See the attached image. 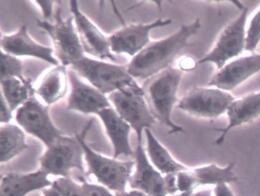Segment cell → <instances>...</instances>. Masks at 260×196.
<instances>
[{
	"instance_id": "9",
	"label": "cell",
	"mask_w": 260,
	"mask_h": 196,
	"mask_svg": "<svg viewBox=\"0 0 260 196\" xmlns=\"http://www.w3.org/2000/svg\"><path fill=\"white\" fill-rule=\"evenodd\" d=\"M14 119L26 134L40 140L45 147L50 146L64 133L53 122L49 106L45 105L36 95H33L14 113Z\"/></svg>"
},
{
	"instance_id": "10",
	"label": "cell",
	"mask_w": 260,
	"mask_h": 196,
	"mask_svg": "<svg viewBox=\"0 0 260 196\" xmlns=\"http://www.w3.org/2000/svg\"><path fill=\"white\" fill-rule=\"evenodd\" d=\"M235 100L230 92L216 87L191 88L177 103L180 110L201 118H217L228 113V110Z\"/></svg>"
},
{
	"instance_id": "1",
	"label": "cell",
	"mask_w": 260,
	"mask_h": 196,
	"mask_svg": "<svg viewBox=\"0 0 260 196\" xmlns=\"http://www.w3.org/2000/svg\"><path fill=\"white\" fill-rule=\"evenodd\" d=\"M197 18L182 24L175 32L162 39L151 41L141 52L132 57L127 69L133 78L147 80L171 66L177 54L189 44V39L200 29Z\"/></svg>"
},
{
	"instance_id": "14",
	"label": "cell",
	"mask_w": 260,
	"mask_h": 196,
	"mask_svg": "<svg viewBox=\"0 0 260 196\" xmlns=\"http://www.w3.org/2000/svg\"><path fill=\"white\" fill-rule=\"evenodd\" d=\"M0 44L1 51L15 57H31L52 66L60 64L53 48L35 41L26 25H21L15 32L2 34Z\"/></svg>"
},
{
	"instance_id": "12",
	"label": "cell",
	"mask_w": 260,
	"mask_h": 196,
	"mask_svg": "<svg viewBox=\"0 0 260 196\" xmlns=\"http://www.w3.org/2000/svg\"><path fill=\"white\" fill-rule=\"evenodd\" d=\"M69 6L84 52L92 58L116 62V57L110 49L108 36L102 32L98 25L81 11L76 0H71Z\"/></svg>"
},
{
	"instance_id": "21",
	"label": "cell",
	"mask_w": 260,
	"mask_h": 196,
	"mask_svg": "<svg viewBox=\"0 0 260 196\" xmlns=\"http://www.w3.org/2000/svg\"><path fill=\"white\" fill-rule=\"evenodd\" d=\"M144 135L146 139L145 150L148 159L163 175L178 173L188 168L186 165L177 161L171 155L168 149L157 139L151 129L144 131Z\"/></svg>"
},
{
	"instance_id": "23",
	"label": "cell",
	"mask_w": 260,
	"mask_h": 196,
	"mask_svg": "<svg viewBox=\"0 0 260 196\" xmlns=\"http://www.w3.org/2000/svg\"><path fill=\"white\" fill-rule=\"evenodd\" d=\"M195 189L205 185H219L223 183H234L238 177L234 171V164L220 167L216 164H208L195 168H190Z\"/></svg>"
},
{
	"instance_id": "20",
	"label": "cell",
	"mask_w": 260,
	"mask_h": 196,
	"mask_svg": "<svg viewBox=\"0 0 260 196\" xmlns=\"http://www.w3.org/2000/svg\"><path fill=\"white\" fill-rule=\"evenodd\" d=\"M228 125L216 129L219 132L215 144L221 145L228 133L233 128L249 123L260 116V91L249 93L243 97L235 99L228 110Z\"/></svg>"
},
{
	"instance_id": "7",
	"label": "cell",
	"mask_w": 260,
	"mask_h": 196,
	"mask_svg": "<svg viewBox=\"0 0 260 196\" xmlns=\"http://www.w3.org/2000/svg\"><path fill=\"white\" fill-rule=\"evenodd\" d=\"M247 16L248 8L242 6L239 15L221 30L213 47L197 63H213L219 70L229 60L241 54L245 50Z\"/></svg>"
},
{
	"instance_id": "30",
	"label": "cell",
	"mask_w": 260,
	"mask_h": 196,
	"mask_svg": "<svg viewBox=\"0 0 260 196\" xmlns=\"http://www.w3.org/2000/svg\"><path fill=\"white\" fill-rule=\"evenodd\" d=\"M14 112L7 104L6 100L0 94V121L1 124H8L14 118Z\"/></svg>"
},
{
	"instance_id": "3",
	"label": "cell",
	"mask_w": 260,
	"mask_h": 196,
	"mask_svg": "<svg viewBox=\"0 0 260 196\" xmlns=\"http://www.w3.org/2000/svg\"><path fill=\"white\" fill-rule=\"evenodd\" d=\"M93 123L90 119L81 132L77 133L84 151V160L86 173L91 174L98 184L108 188L114 193L127 190L133 169L134 160H120L114 157H108L94 150L86 142V134Z\"/></svg>"
},
{
	"instance_id": "35",
	"label": "cell",
	"mask_w": 260,
	"mask_h": 196,
	"mask_svg": "<svg viewBox=\"0 0 260 196\" xmlns=\"http://www.w3.org/2000/svg\"><path fill=\"white\" fill-rule=\"evenodd\" d=\"M116 196H149L147 195L144 192L138 191V190H134V189H130V190H125L123 192H119V193H115Z\"/></svg>"
},
{
	"instance_id": "33",
	"label": "cell",
	"mask_w": 260,
	"mask_h": 196,
	"mask_svg": "<svg viewBox=\"0 0 260 196\" xmlns=\"http://www.w3.org/2000/svg\"><path fill=\"white\" fill-rule=\"evenodd\" d=\"M213 196H235L226 183L214 186Z\"/></svg>"
},
{
	"instance_id": "2",
	"label": "cell",
	"mask_w": 260,
	"mask_h": 196,
	"mask_svg": "<svg viewBox=\"0 0 260 196\" xmlns=\"http://www.w3.org/2000/svg\"><path fill=\"white\" fill-rule=\"evenodd\" d=\"M183 72L170 66L146 80L143 90L149 108L155 117L168 128V134L184 133L182 126L172 120V111L177 100V92Z\"/></svg>"
},
{
	"instance_id": "8",
	"label": "cell",
	"mask_w": 260,
	"mask_h": 196,
	"mask_svg": "<svg viewBox=\"0 0 260 196\" xmlns=\"http://www.w3.org/2000/svg\"><path fill=\"white\" fill-rule=\"evenodd\" d=\"M111 106L135 132L137 141L143 140V133L151 129L156 119L153 116L143 87L141 89H123L108 95Z\"/></svg>"
},
{
	"instance_id": "32",
	"label": "cell",
	"mask_w": 260,
	"mask_h": 196,
	"mask_svg": "<svg viewBox=\"0 0 260 196\" xmlns=\"http://www.w3.org/2000/svg\"><path fill=\"white\" fill-rule=\"evenodd\" d=\"M198 63L195 62L194 59L191 58V57H188V56H185L181 59V61L179 62V66H178V69H180L182 72L183 71H191L193 70L196 66Z\"/></svg>"
},
{
	"instance_id": "27",
	"label": "cell",
	"mask_w": 260,
	"mask_h": 196,
	"mask_svg": "<svg viewBox=\"0 0 260 196\" xmlns=\"http://www.w3.org/2000/svg\"><path fill=\"white\" fill-rule=\"evenodd\" d=\"M52 185L57 188L63 196H85L81 183H78L71 177L57 178L52 181Z\"/></svg>"
},
{
	"instance_id": "26",
	"label": "cell",
	"mask_w": 260,
	"mask_h": 196,
	"mask_svg": "<svg viewBox=\"0 0 260 196\" xmlns=\"http://www.w3.org/2000/svg\"><path fill=\"white\" fill-rule=\"evenodd\" d=\"M260 43V8L253 15L246 30L245 50L253 52Z\"/></svg>"
},
{
	"instance_id": "25",
	"label": "cell",
	"mask_w": 260,
	"mask_h": 196,
	"mask_svg": "<svg viewBox=\"0 0 260 196\" xmlns=\"http://www.w3.org/2000/svg\"><path fill=\"white\" fill-rule=\"evenodd\" d=\"M25 78L23 74V63L18 57L0 52V79L5 78Z\"/></svg>"
},
{
	"instance_id": "11",
	"label": "cell",
	"mask_w": 260,
	"mask_h": 196,
	"mask_svg": "<svg viewBox=\"0 0 260 196\" xmlns=\"http://www.w3.org/2000/svg\"><path fill=\"white\" fill-rule=\"evenodd\" d=\"M171 22L170 18H159L148 23L124 25L108 36L110 49L114 55L125 54L132 58L151 42L150 33L152 30L170 25Z\"/></svg>"
},
{
	"instance_id": "17",
	"label": "cell",
	"mask_w": 260,
	"mask_h": 196,
	"mask_svg": "<svg viewBox=\"0 0 260 196\" xmlns=\"http://www.w3.org/2000/svg\"><path fill=\"white\" fill-rule=\"evenodd\" d=\"M101 121L105 133L113 148V157L134 156V150L130 143V132L132 128L122 119L115 109L110 106L101 110L96 115Z\"/></svg>"
},
{
	"instance_id": "22",
	"label": "cell",
	"mask_w": 260,
	"mask_h": 196,
	"mask_svg": "<svg viewBox=\"0 0 260 196\" xmlns=\"http://www.w3.org/2000/svg\"><path fill=\"white\" fill-rule=\"evenodd\" d=\"M28 148L26 133L17 124H1L0 127V161L6 164Z\"/></svg>"
},
{
	"instance_id": "18",
	"label": "cell",
	"mask_w": 260,
	"mask_h": 196,
	"mask_svg": "<svg viewBox=\"0 0 260 196\" xmlns=\"http://www.w3.org/2000/svg\"><path fill=\"white\" fill-rule=\"evenodd\" d=\"M51 185L48 174L41 168L27 173L9 172L1 176L0 196H26Z\"/></svg>"
},
{
	"instance_id": "19",
	"label": "cell",
	"mask_w": 260,
	"mask_h": 196,
	"mask_svg": "<svg viewBox=\"0 0 260 196\" xmlns=\"http://www.w3.org/2000/svg\"><path fill=\"white\" fill-rule=\"evenodd\" d=\"M34 90L35 95L47 106L59 102L69 92V70L62 64L46 69Z\"/></svg>"
},
{
	"instance_id": "16",
	"label": "cell",
	"mask_w": 260,
	"mask_h": 196,
	"mask_svg": "<svg viewBox=\"0 0 260 196\" xmlns=\"http://www.w3.org/2000/svg\"><path fill=\"white\" fill-rule=\"evenodd\" d=\"M259 71L260 54L239 57L219 69L208 82V86L229 92Z\"/></svg>"
},
{
	"instance_id": "15",
	"label": "cell",
	"mask_w": 260,
	"mask_h": 196,
	"mask_svg": "<svg viewBox=\"0 0 260 196\" xmlns=\"http://www.w3.org/2000/svg\"><path fill=\"white\" fill-rule=\"evenodd\" d=\"M134 169L129 187L149 196H168L165 190L164 175L149 161L142 141H137L134 150Z\"/></svg>"
},
{
	"instance_id": "24",
	"label": "cell",
	"mask_w": 260,
	"mask_h": 196,
	"mask_svg": "<svg viewBox=\"0 0 260 196\" xmlns=\"http://www.w3.org/2000/svg\"><path fill=\"white\" fill-rule=\"evenodd\" d=\"M1 95L6 100L9 107L15 112L33 95H35L34 86L28 78H5L0 79Z\"/></svg>"
},
{
	"instance_id": "5",
	"label": "cell",
	"mask_w": 260,
	"mask_h": 196,
	"mask_svg": "<svg viewBox=\"0 0 260 196\" xmlns=\"http://www.w3.org/2000/svg\"><path fill=\"white\" fill-rule=\"evenodd\" d=\"M39 165L48 175L58 178L70 177L73 170L86 172L84 151L78 135L59 136L50 146L45 147Z\"/></svg>"
},
{
	"instance_id": "34",
	"label": "cell",
	"mask_w": 260,
	"mask_h": 196,
	"mask_svg": "<svg viewBox=\"0 0 260 196\" xmlns=\"http://www.w3.org/2000/svg\"><path fill=\"white\" fill-rule=\"evenodd\" d=\"M41 193H42V196H63V194L57 188H55L53 185L43 189L41 191Z\"/></svg>"
},
{
	"instance_id": "6",
	"label": "cell",
	"mask_w": 260,
	"mask_h": 196,
	"mask_svg": "<svg viewBox=\"0 0 260 196\" xmlns=\"http://www.w3.org/2000/svg\"><path fill=\"white\" fill-rule=\"evenodd\" d=\"M36 24L50 37L53 44L52 48L60 64L71 67L85 56L73 16L63 19L60 7L55 11V20L53 22L36 19Z\"/></svg>"
},
{
	"instance_id": "4",
	"label": "cell",
	"mask_w": 260,
	"mask_h": 196,
	"mask_svg": "<svg viewBox=\"0 0 260 196\" xmlns=\"http://www.w3.org/2000/svg\"><path fill=\"white\" fill-rule=\"evenodd\" d=\"M70 68L106 96L123 89L142 88L130 75L127 66L85 55Z\"/></svg>"
},
{
	"instance_id": "29",
	"label": "cell",
	"mask_w": 260,
	"mask_h": 196,
	"mask_svg": "<svg viewBox=\"0 0 260 196\" xmlns=\"http://www.w3.org/2000/svg\"><path fill=\"white\" fill-rule=\"evenodd\" d=\"M33 3H35L38 8L40 9L43 19L44 20H48L50 21V19L52 18V15L54 14V1H46V0H39V1H33Z\"/></svg>"
},
{
	"instance_id": "37",
	"label": "cell",
	"mask_w": 260,
	"mask_h": 196,
	"mask_svg": "<svg viewBox=\"0 0 260 196\" xmlns=\"http://www.w3.org/2000/svg\"><path fill=\"white\" fill-rule=\"evenodd\" d=\"M173 196H195V192H191V193H178Z\"/></svg>"
},
{
	"instance_id": "13",
	"label": "cell",
	"mask_w": 260,
	"mask_h": 196,
	"mask_svg": "<svg viewBox=\"0 0 260 196\" xmlns=\"http://www.w3.org/2000/svg\"><path fill=\"white\" fill-rule=\"evenodd\" d=\"M108 96L84 81L73 69H69V92L66 109L85 115H98L110 107Z\"/></svg>"
},
{
	"instance_id": "31",
	"label": "cell",
	"mask_w": 260,
	"mask_h": 196,
	"mask_svg": "<svg viewBox=\"0 0 260 196\" xmlns=\"http://www.w3.org/2000/svg\"><path fill=\"white\" fill-rule=\"evenodd\" d=\"M177 173H171L164 175V184H165V190L168 196H173L178 194V187H177Z\"/></svg>"
},
{
	"instance_id": "28",
	"label": "cell",
	"mask_w": 260,
	"mask_h": 196,
	"mask_svg": "<svg viewBox=\"0 0 260 196\" xmlns=\"http://www.w3.org/2000/svg\"><path fill=\"white\" fill-rule=\"evenodd\" d=\"M81 187L85 196H116L114 192L98 183H91L83 180L81 182Z\"/></svg>"
},
{
	"instance_id": "36",
	"label": "cell",
	"mask_w": 260,
	"mask_h": 196,
	"mask_svg": "<svg viewBox=\"0 0 260 196\" xmlns=\"http://www.w3.org/2000/svg\"><path fill=\"white\" fill-rule=\"evenodd\" d=\"M195 196H213V192L210 189H204V190L195 191Z\"/></svg>"
}]
</instances>
